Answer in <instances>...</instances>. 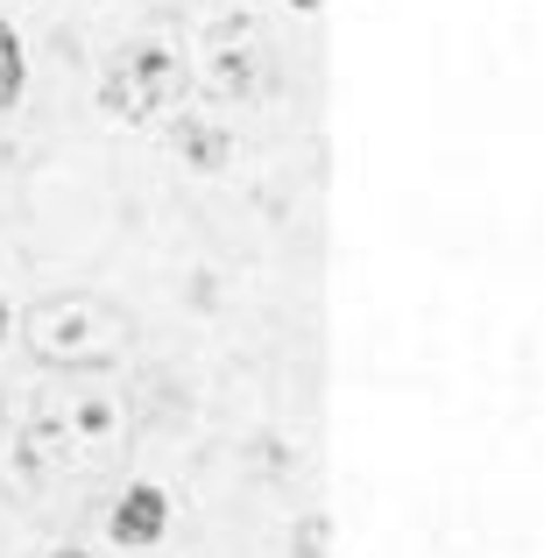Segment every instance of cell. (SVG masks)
<instances>
[{"mask_svg": "<svg viewBox=\"0 0 558 558\" xmlns=\"http://www.w3.org/2000/svg\"><path fill=\"white\" fill-rule=\"evenodd\" d=\"M121 452H128V410H121L113 389L57 381L22 417V474L43 481V488L99 481V474H113Z\"/></svg>", "mask_w": 558, "mask_h": 558, "instance_id": "6da1fadb", "label": "cell"}, {"mask_svg": "<svg viewBox=\"0 0 558 558\" xmlns=\"http://www.w3.org/2000/svg\"><path fill=\"white\" fill-rule=\"evenodd\" d=\"M135 340V318L107 290H50L22 312V347L28 361L57 375H107Z\"/></svg>", "mask_w": 558, "mask_h": 558, "instance_id": "7a4b0ae2", "label": "cell"}, {"mask_svg": "<svg viewBox=\"0 0 558 558\" xmlns=\"http://www.w3.org/2000/svg\"><path fill=\"white\" fill-rule=\"evenodd\" d=\"M178 93H184V64L163 43H142V50L113 57V71L99 78V107H107L113 121H149V113H163Z\"/></svg>", "mask_w": 558, "mask_h": 558, "instance_id": "3957f363", "label": "cell"}, {"mask_svg": "<svg viewBox=\"0 0 558 558\" xmlns=\"http://www.w3.org/2000/svg\"><path fill=\"white\" fill-rule=\"evenodd\" d=\"M107 531H113V545H156V537L170 531V495L156 488V481H135V488L113 502V517H107Z\"/></svg>", "mask_w": 558, "mask_h": 558, "instance_id": "277c9868", "label": "cell"}, {"mask_svg": "<svg viewBox=\"0 0 558 558\" xmlns=\"http://www.w3.org/2000/svg\"><path fill=\"white\" fill-rule=\"evenodd\" d=\"M170 142H178V156H191L198 170H227V156H233V142L219 135V128H205V121H178Z\"/></svg>", "mask_w": 558, "mask_h": 558, "instance_id": "5b68a950", "label": "cell"}, {"mask_svg": "<svg viewBox=\"0 0 558 558\" xmlns=\"http://www.w3.org/2000/svg\"><path fill=\"white\" fill-rule=\"evenodd\" d=\"M28 93V57H22V36H14V22L0 14V113H14Z\"/></svg>", "mask_w": 558, "mask_h": 558, "instance_id": "8992f818", "label": "cell"}, {"mask_svg": "<svg viewBox=\"0 0 558 558\" xmlns=\"http://www.w3.org/2000/svg\"><path fill=\"white\" fill-rule=\"evenodd\" d=\"M213 93H219V99L255 93V64H247L241 50H219V57H213Z\"/></svg>", "mask_w": 558, "mask_h": 558, "instance_id": "52a82bcc", "label": "cell"}, {"mask_svg": "<svg viewBox=\"0 0 558 558\" xmlns=\"http://www.w3.org/2000/svg\"><path fill=\"white\" fill-rule=\"evenodd\" d=\"M298 558H326V517H304V531H298Z\"/></svg>", "mask_w": 558, "mask_h": 558, "instance_id": "ba28073f", "label": "cell"}, {"mask_svg": "<svg viewBox=\"0 0 558 558\" xmlns=\"http://www.w3.org/2000/svg\"><path fill=\"white\" fill-rule=\"evenodd\" d=\"M50 558H93V551H78V545H57Z\"/></svg>", "mask_w": 558, "mask_h": 558, "instance_id": "9c48e42d", "label": "cell"}, {"mask_svg": "<svg viewBox=\"0 0 558 558\" xmlns=\"http://www.w3.org/2000/svg\"><path fill=\"white\" fill-rule=\"evenodd\" d=\"M8 318H14V312H8V298H0V340H8Z\"/></svg>", "mask_w": 558, "mask_h": 558, "instance_id": "30bf717a", "label": "cell"}, {"mask_svg": "<svg viewBox=\"0 0 558 558\" xmlns=\"http://www.w3.org/2000/svg\"><path fill=\"white\" fill-rule=\"evenodd\" d=\"M298 8H326V0H298Z\"/></svg>", "mask_w": 558, "mask_h": 558, "instance_id": "8fae6325", "label": "cell"}]
</instances>
